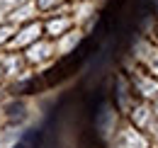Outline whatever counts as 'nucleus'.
Listing matches in <instances>:
<instances>
[{
    "label": "nucleus",
    "mask_w": 158,
    "mask_h": 148,
    "mask_svg": "<svg viewBox=\"0 0 158 148\" xmlns=\"http://www.w3.org/2000/svg\"><path fill=\"white\" fill-rule=\"evenodd\" d=\"M37 146H39V131H29V134H24L12 148H37Z\"/></svg>",
    "instance_id": "obj_1"
},
{
    "label": "nucleus",
    "mask_w": 158,
    "mask_h": 148,
    "mask_svg": "<svg viewBox=\"0 0 158 148\" xmlns=\"http://www.w3.org/2000/svg\"><path fill=\"white\" fill-rule=\"evenodd\" d=\"M68 24H71V22H68L66 17H63V19H51V22L46 24V32H49L51 37H61V32H63Z\"/></svg>",
    "instance_id": "obj_2"
},
{
    "label": "nucleus",
    "mask_w": 158,
    "mask_h": 148,
    "mask_svg": "<svg viewBox=\"0 0 158 148\" xmlns=\"http://www.w3.org/2000/svg\"><path fill=\"white\" fill-rule=\"evenodd\" d=\"M63 0H39V10H54V7H59Z\"/></svg>",
    "instance_id": "obj_3"
}]
</instances>
